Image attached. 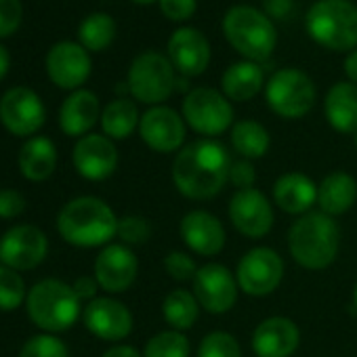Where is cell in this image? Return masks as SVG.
Segmentation results:
<instances>
[{"instance_id": "1", "label": "cell", "mask_w": 357, "mask_h": 357, "mask_svg": "<svg viewBox=\"0 0 357 357\" xmlns=\"http://www.w3.org/2000/svg\"><path fill=\"white\" fill-rule=\"evenodd\" d=\"M231 158L223 143L198 139L178 149L172 162V183L190 200H211L229 183Z\"/></svg>"}, {"instance_id": "2", "label": "cell", "mask_w": 357, "mask_h": 357, "mask_svg": "<svg viewBox=\"0 0 357 357\" xmlns=\"http://www.w3.org/2000/svg\"><path fill=\"white\" fill-rule=\"evenodd\" d=\"M118 223L120 219L107 202L95 196H80L61 208L57 231L72 246L97 248L107 246L118 236Z\"/></svg>"}, {"instance_id": "3", "label": "cell", "mask_w": 357, "mask_h": 357, "mask_svg": "<svg viewBox=\"0 0 357 357\" xmlns=\"http://www.w3.org/2000/svg\"><path fill=\"white\" fill-rule=\"evenodd\" d=\"M338 246L340 229L334 217H328L321 211L298 217L288 231V250L292 259L309 271L330 267L338 255Z\"/></svg>"}, {"instance_id": "4", "label": "cell", "mask_w": 357, "mask_h": 357, "mask_svg": "<svg viewBox=\"0 0 357 357\" xmlns=\"http://www.w3.org/2000/svg\"><path fill=\"white\" fill-rule=\"evenodd\" d=\"M305 28L311 40L328 51H355L357 7L349 0H317L305 17Z\"/></svg>"}, {"instance_id": "5", "label": "cell", "mask_w": 357, "mask_h": 357, "mask_svg": "<svg viewBox=\"0 0 357 357\" xmlns=\"http://www.w3.org/2000/svg\"><path fill=\"white\" fill-rule=\"evenodd\" d=\"M30 319L47 334L70 330L80 315V298L61 280H43L30 288L26 298Z\"/></svg>"}, {"instance_id": "6", "label": "cell", "mask_w": 357, "mask_h": 357, "mask_svg": "<svg viewBox=\"0 0 357 357\" xmlns=\"http://www.w3.org/2000/svg\"><path fill=\"white\" fill-rule=\"evenodd\" d=\"M223 34L242 57L255 63L269 59L278 43L271 20L248 5H236L225 13Z\"/></svg>"}, {"instance_id": "7", "label": "cell", "mask_w": 357, "mask_h": 357, "mask_svg": "<svg viewBox=\"0 0 357 357\" xmlns=\"http://www.w3.org/2000/svg\"><path fill=\"white\" fill-rule=\"evenodd\" d=\"M265 101L273 114L286 120H296L307 116L315 105V84L305 72L284 68L267 80Z\"/></svg>"}, {"instance_id": "8", "label": "cell", "mask_w": 357, "mask_h": 357, "mask_svg": "<svg viewBox=\"0 0 357 357\" xmlns=\"http://www.w3.org/2000/svg\"><path fill=\"white\" fill-rule=\"evenodd\" d=\"M130 95L147 105L164 103L174 91V68L168 57L147 51L141 53L128 70L126 78Z\"/></svg>"}, {"instance_id": "9", "label": "cell", "mask_w": 357, "mask_h": 357, "mask_svg": "<svg viewBox=\"0 0 357 357\" xmlns=\"http://www.w3.org/2000/svg\"><path fill=\"white\" fill-rule=\"evenodd\" d=\"M183 120L204 137H217L234 126V107L229 99L211 86H198L183 99Z\"/></svg>"}, {"instance_id": "10", "label": "cell", "mask_w": 357, "mask_h": 357, "mask_svg": "<svg viewBox=\"0 0 357 357\" xmlns=\"http://www.w3.org/2000/svg\"><path fill=\"white\" fill-rule=\"evenodd\" d=\"M236 278L240 290L248 296H267L284 280V261L273 248L257 246L240 259Z\"/></svg>"}, {"instance_id": "11", "label": "cell", "mask_w": 357, "mask_h": 357, "mask_svg": "<svg viewBox=\"0 0 357 357\" xmlns=\"http://www.w3.org/2000/svg\"><path fill=\"white\" fill-rule=\"evenodd\" d=\"M229 221L244 238L261 240L273 227V206L257 188L238 190L229 200Z\"/></svg>"}, {"instance_id": "12", "label": "cell", "mask_w": 357, "mask_h": 357, "mask_svg": "<svg viewBox=\"0 0 357 357\" xmlns=\"http://www.w3.org/2000/svg\"><path fill=\"white\" fill-rule=\"evenodd\" d=\"M238 278L221 263L202 265L194 278V296L208 313L221 315L234 309L238 301Z\"/></svg>"}, {"instance_id": "13", "label": "cell", "mask_w": 357, "mask_h": 357, "mask_svg": "<svg viewBox=\"0 0 357 357\" xmlns=\"http://www.w3.org/2000/svg\"><path fill=\"white\" fill-rule=\"evenodd\" d=\"M45 118V105L32 89L15 86L0 99V122L17 137H30L40 130Z\"/></svg>"}, {"instance_id": "14", "label": "cell", "mask_w": 357, "mask_h": 357, "mask_svg": "<svg viewBox=\"0 0 357 357\" xmlns=\"http://www.w3.org/2000/svg\"><path fill=\"white\" fill-rule=\"evenodd\" d=\"M49 252L47 236L34 225H17L0 240V263L15 271L38 267Z\"/></svg>"}, {"instance_id": "15", "label": "cell", "mask_w": 357, "mask_h": 357, "mask_svg": "<svg viewBox=\"0 0 357 357\" xmlns=\"http://www.w3.org/2000/svg\"><path fill=\"white\" fill-rule=\"evenodd\" d=\"M143 143L158 153H172L185 145V120L164 105L149 107L139 122Z\"/></svg>"}, {"instance_id": "16", "label": "cell", "mask_w": 357, "mask_h": 357, "mask_svg": "<svg viewBox=\"0 0 357 357\" xmlns=\"http://www.w3.org/2000/svg\"><path fill=\"white\" fill-rule=\"evenodd\" d=\"M139 273L137 255L126 244H107L95 259V280L109 294L126 292Z\"/></svg>"}, {"instance_id": "17", "label": "cell", "mask_w": 357, "mask_h": 357, "mask_svg": "<svg viewBox=\"0 0 357 357\" xmlns=\"http://www.w3.org/2000/svg\"><path fill=\"white\" fill-rule=\"evenodd\" d=\"M82 319L86 330L101 340L118 342L132 332V313L124 303L109 296L93 298L86 305Z\"/></svg>"}, {"instance_id": "18", "label": "cell", "mask_w": 357, "mask_h": 357, "mask_svg": "<svg viewBox=\"0 0 357 357\" xmlns=\"http://www.w3.org/2000/svg\"><path fill=\"white\" fill-rule=\"evenodd\" d=\"M74 168L89 181H103L118 168V149L105 135H84L72 151Z\"/></svg>"}, {"instance_id": "19", "label": "cell", "mask_w": 357, "mask_h": 357, "mask_svg": "<svg viewBox=\"0 0 357 357\" xmlns=\"http://www.w3.org/2000/svg\"><path fill=\"white\" fill-rule=\"evenodd\" d=\"M47 74L59 89H78L91 76V57L78 43H57L47 55Z\"/></svg>"}, {"instance_id": "20", "label": "cell", "mask_w": 357, "mask_h": 357, "mask_svg": "<svg viewBox=\"0 0 357 357\" xmlns=\"http://www.w3.org/2000/svg\"><path fill=\"white\" fill-rule=\"evenodd\" d=\"M168 59L181 76H200L211 63V45L200 30L178 28L168 40Z\"/></svg>"}, {"instance_id": "21", "label": "cell", "mask_w": 357, "mask_h": 357, "mask_svg": "<svg viewBox=\"0 0 357 357\" xmlns=\"http://www.w3.org/2000/svg\"><path fill=\"white\" fill-rule=\"evenodd\" d=\"M183 244L200 257H217L225 248V227L208 211H192L178 225Z\"/></svg>"}, {"instance_id": "22", "label": "cell", "mask_w": 357, "mask_h": 357, "mask_svg": "<svg viewBox=\"0 0 357 357\" xmlns=\"http://www.w3.org/2000/svg\"><path fill=\"white\" fill-rule=\"evenodd\" d=\"M301 342V330L290 317L273 315L263 319L252 332L257 357H292Z\"/></svg>"}, {"instance_id": "23", "label": "cell", "mask_w": 357, "mask_h": 357, "mask_svg": "<svg viewBox=\"0 0 357 357\" xmlns=\"http://www.w3.org/2000/svg\"><path fill=\"white\" fill-rule=\"evenodd\" d=\"M273 202L288 215H307L317 204V185L303 172H286L273 185Z\"/></svg>"}, {"instance_id": "24", "label": "cell", "mask_w": 357, "mask_h": 357, "mask_svg": "<svg viewBox=\"0 0 357 357\" xmlns=\"http://www.w3.org/2000/svg\"><path fill=\"white\" fill-rule=\"evenodd\" d=\"M101 120L99 99L91 91H74L61 105L59 126L68 137H84Z\"/></svg>"}, {"instance_id": "25", "label": "cell", "mask_w": 357, "mask_h": 357, "mask_svg": "<svg viewBox=\"0 0 357 357\" xmlns=\"http://www.w3.org/2000/svg\"><path fill=\"white\" fill-rule=\"evenodd\" d=\"M328 124L342 135L357 132V84L336 82L324 99Z\"/></svg>"}, {"instance_id": "26", "label": "cell", "mask_w": 357, "mask_h": 357, "mask_svg": "<svg viewBox=\"0 0 357 357\" xmlns=\"http://www.w3.org/2000/svg\"><path fill=\"white\" fill-rule=\"evenodd\" d=\"M357 200V181L344 170H334L317 185V206L328 217L344 215Z\"/></svg>"}, {"instance_id": "27", "label": "cell", "mask_w": 357, "mask_h": 357, "mask_svg": "<svg viewBox=\"0 0 357 357\" xmlns=\"http://www.w3.org/2000/svg\"><path fill=\"white\" fill-rule=\"evenodd\" d=\"M57 149L51 139L34 137L28 139L20 151V170L28 181H45L55 172Z\"/></svg>"}, {"instance_id": "28", "label": "cell", "mask_w": 357, "mask_h": 357, "mask_svg": "<svg viewBox=\"0 0 357 357\" xmlns=\"http://www.w3.org/2000/svg\"><path fill=\"white\" fill-rule=\"evenodd\" d=\"M265 76L255 61H238L229 66L221 78L223 95L231 101H250L263 89Z\"/></svg>"}, {"instance_id": "29", "label": "cell", "mask_w": 357, "mask_h": 357, "mask_svg": "<svg viewBox=\"0 0 357 357\" xmlns=\"http://www.w3.org/2000/svg\"><path fill=\"white\" fill-rule=\"evenodd\" d=\"M162 315H164L166 324L170 326V330L185 332V330L194 328V324L198 321L200 303L194 296V292H188L183 288H176V290H172V292H168L164 296Z\"/></svg>"}, {"instance_id": "30", "label": "cell", "mask_w": 357, "mask_h": 357, "mask_svg": "<svg viewBox=\"0 0 357 357\" xmlns=\"http://www.w3.org/2000/svg\"><path fill=\"white\" fill-rule=\"evenodd\" d=\"M141 116L139 109L132 101L128 99H116L112 103L105 105V109L101 112V126L105 137H109L112 141H122L128 139L135 128L139 126Z\"/></svg>"}, {"instance_id": "31", "label": "cell", "mask_w": 357, "mask_h": 357, "mask_svg": "<svg viewBox=\"0 0 357 357\" xmlns=\"http://www.w3.org/2000/svg\"><path fill=\"white\" fill-rule=\"evenodd\" d=\"M231 145L244 160H259L269 151L271 137L261 122L240 120L231 126Z\"/></svg>"}, {"instance_id": "32", "label": "cell", "mask_w": 357, "mask_h": 357, "mask_svg": "<svg viewBox=\"0 0 357 357\" xmlns=\"http://www.w3.org/2000/svg\"><path fill=\"white\" fill-rule=\"evenodd\" d=\"M78 38L86 51H103L116 38V22L105 13H93L80 24Z\"/></svg>"}, {"instance_id": "33", "label": "cell", "mask_w": 357, "mask_h": 357, "mask_svg": "<svg viewBox=\"0 0 357 357\" xmlns=\"http://www.w3.org/2000/svg\"><path fill=\"white\" fill-rule=\"evenodd\" d=\"M143 357H190V340L176 330L158 332L147 340Z\"/></svg>"}, {"instance_id": "34", "label": "cell", "mask_w": 357, "mask_h": 357, "mask_svg": "<svg viewBox=\"0 0 357 357\" xmlns=\"http://www.w3.org/2000/svg\"><path fill=\"white\" fill-rule=\"evenodd\" d=\"M26 298L28 292L22 275L11 267L0 265V311H15L26 303Z\"/></svg>"}, {"instance_id": "35", "label": "cell", "mask_w": 357, "mask_h": 357, "mask_svg": "<svg viewBox=\"0 0 357 357\" xmlns=\"http://www.w3.org/2000/svg\"><path fill=\"white\" fill-rule=\"evenodd\" d=\"M198 357H242V347L234 334L225 330H215L202 338L198 347Z\"/></svg>"}, {"instance_id": "36", "label": "cell", "mask_w": 357, "mask_h": 357, "mask_svg": "<svg viewBox=\"0 0 357 357\" xmlns=\"http://www.w3.org/2000/svg\"><path fill=\"white\" fill-rule=\"evenodd\" d=\"M20 357H70L68 347L53 334H36L20 351Z\"/></svg>"}, {"instance_id": "37", "label": "cell", "mask_w": 357, "mask_h": 357, "mask_svg": "<svg viewBox=\"0 0 357 357\" xmlns=\"http://www.w3.org/2000/svg\"><path fill=\"white\" fill-rule=\"evenodd\" d=\"M149 236H151V225L145 217L128 215V217L120 219V223H118V238L126 246L145 244L149 240Z\"/></svg>"}, {"instance_id": "38", "label": "cell", "mask_w": 357, "mask_h": 357, "mask_svg": "<svg viewBox=\"0 0 357 357\" xmlns=\"http://www.w3.org/2000/svg\"><path fill=\"white\" fill-rule=\"evenodd\" d=\"M198 265L196 261L188 255V252H181V250H172L164 257V271L168 273V278H172L174 282H188L196 278L198 273Z\"/></svg>"}, {"instance_id": "39", "label": "cell", "mask_w": 357, "mask_h": 357, "mask_svg": "<svg viewBox=\"0 0 357 357\" xmlns=\"http://www.w3.org/2000/svg\"><path fill=\"white\" fill-rule=\"evenodd\" d=\"M22 15V0H0V38H7L13 32H17Z\"/></svg>"}, {"instance_id": "40", "label": "cell", "mask_w": 357, "mask_h": 357, "mask_svg": "<svg viewBox=\"0 0 357 357\" xmlns=\"http://www.w3.org/2000/svg\"><path fill=\"white\" fill-rule=\"evenodd\" d=\"M229 183L238 190H250L257 183V168L250 160H238L231 164L229 170Z\"/></svg>"}, {"instance_id": "41", "label": "cell", "mask_w": 357, "mask_h": 357, "mask_svg": "<svg viewBox=\"0 0 357 357\" xmlns=\"http://www.w3.org/2000/svg\"><path fill=\"white\" fill-rule=\"evenodd\" d=\"M196 0H160V11L170 22H188L196 13Z\"/></svg>"}, {"instance_id": "42", "label": "cell", "mask_w": 357, "mask_h": 357, "mask_svg": "<svg viewBox=\"0 0 357 357\" xmlns=\"http://www.w3.org/2000/svg\"><path fill=\"white\" fill-rule=\"evenodd\" d=\"M26 211V198L17 190H0V219H17Z\"/></svg>"}, {"instance_id": "43", "label": "cell", "mask_w": 357, "mask_h": 357, "mask_svg": "<svg viewBox=\"0 0 357 357\" xmlns=\"http://www.w3.org/2000/svg\"><path fill=\"white\" fill-rule=\"evenodd\" d=\"M263 9L273 20H286L294 9V0H263Z\"/></svg>"}, {"instance_id": "44", "label": "cell", "mask_w": 357, "mask_h": 357, "mask_svg": "<svg viewBox=\"0 0 357 357\" xmlns=\"http://www.w3.org/2000/svg\"><path fill=\"white\" fill-rule=\"evenodd\" d=\"M74 292H76V296L80 298V301H93V298H97L95 294H97V288H99V284H97V280L95 278H78L76 282H74Z\"/></svg>"}, {"instance_id": "45", "label": "cell", "mask_w": 357, "mask_h": 357, "mask_svg": "<svg viewBox=\"0 0 357 357\" xmlns=\"http://www.w3.org/2000/svg\"><path fill=\"white\" fill-rule=\"evenodd\" d=\"M101 357H143V353H139L130 344H116V347L107 349Z\"/></svg>"}, {"instance_id": "46", "label": "cell", "mask_w": 357, "mask_h": 357, "mask_svg": "<svg viewBox=\"0 0 357 357\" xmlns=\"http://www.w3.org/2000/svg\"><path fill=\"white\" fill-rule=\"evenodd\" d=\"M344 74L353 84H357V49L351 51V55L344 59Z\"/></svg>"}, {"instance_id": "47", "label": "cell", "mask_w": 357, "mask_h": 357, "mask_svg": "<svg viewBox=\"0 0 357 357\" xmlns=\"http://www.w3.org/2000/svg\"><path fill=\"white\" fill-rule=\"evenodd\" d=\"M9 66H11V55H9V51L3 45H0V80L7 76Z\"/></svg>"}, {"instance_id": "48", "label": "cell", "mask_w": 357, "mask_h": 357, "mask_svg": "<svg viewBox=\"0 0 357 357\" xmlns=\"http://www.w3.org/2000/svg\"><path fill=\"white\" fill-rule=\"evenodd\" d=\"M132 3H137V5H151L153 0H132Z\"/></svg>"}, {"instance_id": "49", "label": "cell", "mask_w": 357, "mask_h": 357, "mask_svg": "<svg viewBox=\"0 0 357 357\" xmlns=\"http://www.w3.org/2000/svg\"><path fill=\"white\" fill-rule=\"evenodd\" d=\"M353 305H355V309H357V284H355V288H353Z\"/></svg>"}, {"instance_id": "50", "label": "cell", "mask_w": 357, "mask_h": 357, "mask_svg": "<svg viewBox=\"0 0 357 357\" xmlns=\"http://www.w3.org/2000/svg\"><path fill=\"white\" fill-rule=\"evenodd\" d=\"M353 143H355V149H357V132L353 135Z\"/></svg>"}]
</instances>
